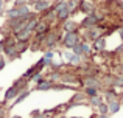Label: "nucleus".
<instances>
[{
	"label": "nucleus",
	"mask_w": 123,
	"mask_h": 118,
	"mask_svg": "<svg viewBox=\"0 0 123 118\" xmlns=\"http://www.w3.org/2000/svg\"><path fill=\"white\" fill-rule=\"evenodd\" d=\"M61 39H62L61 33H58V31H48L47 36L44 37V40H42V45H44L45 48L51 50V48H55V47L61 42Z\"/></svg>",
	"instance_id": "obj_1"
},
{
	"label": "nucleus",
	"mask_w": 123,
	"mask_h": 118,
	"mask_svg": "<svg viewBox=\"0 0 123 118\" xmlns=\"http://www.w3.org/2000/svg\"><path fill=\"white\" fill-rule=\"evenodd\" d=\"M78 42H81V37H80L78 30L70 31V33H66V34H64V37L61 39V44H62L66 48H72V47L76 45Z\"/></svg>",
	"instance_id": "obj_2"
},
{
	"label": "nucleus",
	"mask_w": 123,
	"mask_h": 118,
	"mask_svg": "<svg viewBox=\"0 0 123 118\" xmlns=\"http://www.w3.org/2000/svg\"><path fill=\"white\" fill-rule=\"evenodd\" d=\"M103 16L101 14H97V12H92V14H87L86 17L83 19V22H81V27L83 28H86V30H89V28H93V27H97V25L100 23V22H103Z\"/></svg>",
	"instance_id": "obj_3"
},
{
	"label": "nucleus",
	"mask_w": 123,
	"mask_h": 118,
	"mask_svg": "<svg viewBox=\"0 0 123 118\" xmlns=\"http://www.w3.org/2000/svg\"><path fill=\"white\" fill-rule=\"evenodd\" d=\"M78 11L84 12V14H92V12H95V3L90 2V0H78Z\"/></svg>",
	"instance_id": "obj_4"
},
{
	"label": "nucleus",
	"mask_w": 123,
	"mask_h": 118,
	"mask_svg": "<svg viewBox=\"0 0 123 118\" xmlns=\"http://www.w3.org/2000/svg\"><path fill=\"white\" fill-rule=\"evenodd\" d=\"M31 5H33L34 12H44L51 6V3H50V0H36V2H33Z\"/></svg>",
	"instance_id": "obj_5"
},
{
	"label": "nucleus",
	"mask_w": 123,
	"mask_h": 118,
	"mask_svg": "<svg viewBox=\"0 0 123 118\" xmlns=\"http://www.w3.org/2000/svg\"><path fill=\"white\" fill-rule=\"evenodd\" d=\"M83 84H84V87H95V89H98V90L101 89V82H100L95 76H86V78L83 79Z\"/></svg>",
	"instance_id": "obj_6"
},
{
	"label": "nucleus",
	"mask_w": 123,
	"mask_h": 118,
	"mask_svg": "<svg viewBox=\"0 0 123 118\" xmlns=\"http://www.w3.org/2000/svg\"><path fill=\"white\" fill-rule=\"evenodd\" d=\"M3 55L6 56L9 61H14V59H17L19 56V53H17V50H16V45H11V47H3Z\"/></svg>",
	"instance_id": "obj_7"
},
{
	"label": "nucleus",
	"mask_w": 123,
	"mask_h": 118,
	"mask_svg": "<svg viewBox=\"0 0 123 118\" xmlns=\"http://www.w3.org/2000/svg\"><path fill=\"white\" fill-rule=\"evenodd\" d=\"M19 93H20V90H19V89L16 87V85H11V87H9L8 90L5 92V96H3V101H5V103H8L9 100H12V98H16V96H17Z\"/></svg>",
	"instance_id": "obj_8"
},
{
	"label": "nucleus",
	"mask_w": 123,
	"mask_h": 118,
	"mask_svg": "<svg viewBox=\"0 0 123 118\" xmlns=\"http://www.w3.org/2000/svg\"><path fill=\"white\" fill-rule=\"evenodd\" d=\"M92 50H95V51H103V50L106 48V40L105 37H98L97 40H93L92 47H90Z\"/></svg>",
	"instance_id": "obj_9"
},
{
	"label": "nucleus",
	"mask_w": 123,
	"mask_h": 118,
	"mask_svg": "<svg viewBox=\"0 0 123 118\" xmlns=\"http://www.w3.org/2000/svg\"><path fill=\"white\" fill-rule=\"evenodd\" d=\"M62 30L66 31V33H70V31H75L78 30V23L73 20H70V19H67L66 22H62Z\"/></svg>",
	"instance_id": "obj_10"
},
{
	"label": "nucleus",
	"mask_w": 123,
	"mask_h": 118,
	"mask_svg": "<svg viewBox=\"0 0 123 118\" xmlns=\"http://www.w3.org/2000/svg\"><path fill=\"white\" fill-rule=\"evenodd\" d=\"M53 82H50L48 79H42L41 82H37L36 84V90H39V92H42V90H51L53 89Z\"/></svg>",
	"instance_id": "obj_11"
},
{
	"label": "nucleus",
	"mask_w": 123,
	"mask_h": 118,
	"mask_svg": "<svg viewBox=\"0 0 123 118\" xmlns=\"http://www.w3.org/2000/svg\"><path fill=\"white\" fill-rule=\"evenodd\" d=\"M108 112H111V113H115V112H118L120 110V107H122V103L118 100H112V101H108Z\"/></svg>",
	"instance_id": "obj_12"
},
{
	"label": "nucleus",
	"mask_w": 123,
	"mask_h": 118,
	"mask_svg": "<svg viewBox=\"0 0 123 118\" xmlns=\"http://www.w3.org/2000/svg\"><path fill=\"white\" fill-rule=\"evenodd\" d=\"M28 47H30V42H22V40H16V50H17L19 55H22L24 51H27Z\"/></svg>",
	"instance_id": "obj_13"
},
{
	"label": "nucleus",
	"mask_w": 123,
	"mask_h": 118,
	"mask_svg": "<svg viewBox=\"0 0 123 118\" xmlns=\"http://www.w3.org/2000/svg\"><path fill=\"white\" fill-rule=\"evenodd\" d=\"M66 58H67V61H69L70 64H78L80 61H81V56L73 55V53H66Z\"/></svg>",
	"instance_id": "obj_14"
},
{
	"label": "nucleus",
	"mask_w": 123,
	"mask_h": 118,
	"mask_svg": "<svg viewBox=\"0 0 123 118\" xmlns=\"http://www.w3.org/2000/svg\"><path fill=\"white\" fill-rule=\"evenodd\" d=\"M84 95H87V96H97L98 95V89L95 87H84Z\"/></svg>",
	"instance_id": "obj_15"
},
{
	"label": "nucleus",
	"mask_w": 123,
	"mask_h": 118,
	"mask_svg": "<svg viewBox=\"0 0 123 118\" xmlns=\"http://www.w3.org/2000/svg\"><path fill=\"white\" fill-rule=\"evenodd\" d=\"M28 95H30V90H27V89H25L22 93H19V95H17V100L14 101V106H16V104H19V103H22V101H24L25 98L28 96Z\"/></svg>",
	"instance_id": "obj_16"
},
{
	"label": "nucleus",
	"mask_w": 123,
	"mask_h": 118,
	"mask_svg": "<svg viewBox=\"0 0 123 118\" xmlns=\"http://www.w3.org/2000/svg\"><path fill=\"white\" fill-rule=\"evenodd\" d=\"M89 103L92 104V106H98V104L103 103V98L98 96V95H97V96H90V98H89Z\"/></svg>",
	"instance_id": "obj_17"
},
{
	"label": "nucleus",
	"mask_w": 123,
	"mask_h": 118,
	"mask_svg": "<svg viewBox=\"0 0 123 118\" xmlns=\"http://www.w3.org/2000/svg\"><path fill=\"white\" fill-rule=\"evenodd\" d=\"M81 48H83V55H90L92 53V48L87 42H81Z\"/></svg>",
	"instance_id": "obj_18"
},
{
	"label": "nucleus",
	"mask_w": 123,
	"mask_h": 118,
	"mask_svg": "<svg viewBox=\"0 0 123 118\" xmlns=\"http://www.w3.org/2000/svg\"><path fill=\"white\" fill-rule=\"evenodd\" d=\"M48 81H50V82L61 81V75H59L58 72H53V73H50V76H48Z\"/></svg>",
	"instance_id": "obj_19"
},
{
	"label": "nucleus",
	"mask_w": 123,
	"mask_h": 118,
	"mask_svg": "<svg viewBox=\"0 0 123 118\" xmlns=\"http://www.w3.org/2000/svg\"><path fill=\"white\" fill-rule=\"evenodd\" d=\"M98 112L101 113V115H106V113H108V104L106 103H101V104H98Z\"/></svg>",
	"instance_id": "obj_20"
},
{
	"label": "nucleus",
	"mask_w": 123,
	"mask_h": 118,
	"mask_svg": "<svg viewBox=\"0 0 123 118\" xmlns=\"http://www.w3.org/2000/svg\"><path fill=\"white\" fill-rule=\"evenodd\" d=\"M44 59H45V61H51V59H53V51H51V50H48V51L45 53Z\"/></svg>",
	"instance_id": "obj_21"
},
{
	"label": "nucleus",
	"mask_w": 123,
	"mask_h": 118,
	"mask_svg": "<svg viewBox=\"0 0 123 118\" xmlns=\"http://www.w3.org/2000/svg\"><path fill=\"white\" fill-rule=\"evenodd\" d=\"M22 5H28L27 0H16L14 2V6H22Z\"/></svg>",
	"instance_id": "obj_22"
},
{
	"label": "nucleus",
	"mask_w": 123,
	"mask_h": 118,
	"mask_svg": "<svg viewBox=\"0 0 123 118\" xmlns=\"http://www.w3.org/2000/svg\"><path fill=\"white\" fill-rule=\"evenodd\" d=\"M5 65H6V62H5V58H3V56L0 55V70H3V68H5Z\"/></svg>",
	"instance_id": "obj_23"
},
{
	"label": "nucleus",
	"mask_w": 123,
	"mask_h": 118,
	"mask_svg": "<svg viewBox=\"0 0 123 118\" xmlns=\"http://www.w3.org/2000/svg\"><path fill=\"white\" fill-rule=\"evenodd\" d=\"M3 9H5V2H3V0H0V14L3 12Z\"/></svg>",
	"instance_id": "obj_24"
},
{
	"label": "nucleus",
	"mask_w": 123,
	"mask_h": 118,
	"mask_svg": "<svg viewBox=\"0 0 123 118\" xmlns=\"http://www.w3.org/2000/svg\"><path fill=\"white\" fill-rule=\"evenodd\" d=\"M117 6H118V9L123 12V0H120V2H117Z\"/></svg>",
	"instance_id": "obj_25"
},
{
	"label": "nucleus",
	"mask_w": 123,
	"mask_h": 118,
	"mask_svg": "<svg viewBox=\"0 0 123 118\" xmlns=\"http://www.w3.org/2000/svg\"><path fill=\"white\" fill-rule=\"evenodd\" d=\"M3 47H5V44H3V39L0 40V51H3Z\"/></svg>",
	"instance_id": "obj_26"
},
{
	"label": "nucleus",
	"mask_w": 123,
	"mask_h": 118,
	"mask_svg": "<svg viewBox=\"0 0 123 118\" xmlns=\"http://www.w3.org/2000/svg\"><path fill=\"white\" fill-rule=\"evenodd\" d=\"M3 117H5V110L0 109V118H3Z\"/></svg>",
	"instance_id": "obj_27"
},
{
	"label": "nucleus",
	"mask_w": 123,
	"mask_h": 118,
	"mask_svg": "<svg viewBox=\"0 0 123 118\" xmlns=\"http://www.w3.org/2000/svg\"><path fill=\"white\" fill-rule=\"evenodd\" d=\"M118 33H120V37H122V40H123V27L120 28V31H118Z\"/></svg>",
	"instance_id": "obj_28"
},
{
	"label": "nucleus",
	"mask_w": 123,
	"mask_h": 118,
	"mask_svg": "<svg viewBox=\"0 0 123 118\" xmlns=\"http://www.w3.org/2000/svg\"><path fill=\"white\" fill-rule=\"evenodd\" d=\"M98 118H108V115H101V113H100V117Z\"/></svg>",
	"instance_id": "obj_29"
},
{
	"label": "nucleus",
	"mask_w": 123,
	"mask_h": 118,
	"mask_svg": "<svg viewBox=\"0 0 123 118\" xmlns=\"http://www.w3.org/2000/svg\"><path fill=\"white\" fill-rule=\"evenodd\" d=\"M12 118H20V117H17V115H16V117H12Z\"/></svg>",
	"instance_id": "obj_30"
},
{
	"label": "nucleus",
	"mask_w": 123,
	"mask_h": 118,
	"mask_svg": "<svg viewBox=\"0 0 123 118\" xmlns=\"http://www.w3.org/2000/svg\"><path fill=\"white\" fill-rule=\"evenodd\" d=\"M122 73H123V64H122Z\"/></svg>",
	"instance_id": "obj_31"
},
{
	"label": "nucleus",
	"mask_w": 123,
	"mask_h": 118,
	"mask_svg": "<svg viewBox=\"0 0 123 118\" xmlns=\"http://www.w3.org/2000/svg\"><path fill=\"white\" fill-rule=\"evenodd\" d=\"M72 118H80V117H72Z\"/></svg>",
	"instance_id": "obj_32"
}]
</instances>
